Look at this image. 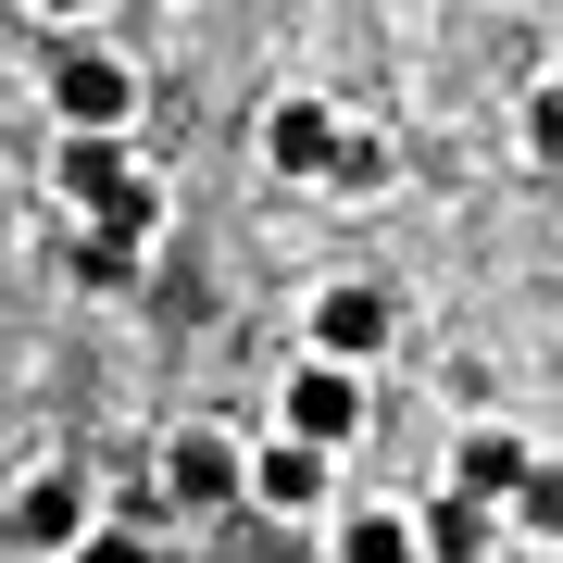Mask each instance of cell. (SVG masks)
I'll list each match as a JSON object with an SVG mask.
<instances>
[{
  "label": "cell",
  "mask_w": 563,
  "mask_h": 563,
  "mask_svg": "<svg viewBox=\"0 0 563 563\" xmlns=\"http://www.w3.org/2000/svg\"><path fill=\"white\" fill-rule=\"evenodd\" d=\"M51 188L76 201L88 225H163V188L125 163L113 139H63V163H51Z\"/></svg>",
  "instance_id": "1"
},
{
  "label": "cell",
  "mask_w": 563,
  "mask_h": 563,
  "mask_svg": "<svg viewBox=\"0 0 563 563\" xmlns=\"http://www.w3.org/2000/svg\"><path fill=\"white\" fill-rule=\"evenodd\" d=\"M51 113L76 125V139H113V125L139 113V76H125L113 51H51Z\"/></svg>",
  "instance_id": "2"
},
{
  "label": "cell",
  "mask_w": 563,
  "mask_h": 563,
  "mask_svg": "<svg viewBox=\"0 0 563 563\" xmlns=\"http://www.w3.org/2000/svg\"><path fill=\"white\" fill-rule=\"evenodd\" d=\"M363 426V388H351V363H288V426L276 439H301V451H339Z\"/></svg>",
  "instance_id": "3"
},
{
  "label": "cell",
  "mask_w": 563,
  "mask_h": 563,
  "mask_svg": "<svg viewBox=\"0 0 563 563\" xmlns=\"http://www.w3.org/2000/svg\"><path fill=\"white\" fill-rule=\"evenodd\" d=\"M163 488H176L188 514H213V501H239V488H251V463H239V439L188 426V439H163Z\"/></svg>",
  "instance_id": "4"
},
{
  "label": "cell",
  "mask_w": 563,
  "mask_h": 563,
  "mask_svg": "<svg viewBox=\"0 0 563 563\" xmlns=\"http://www.w3.org/2000/svg\"><path fill=\"white\" fill-rule=\"evenodd\" d=\"M451 488H463V501H488V514H514L526 488H539V451L488 426V439H463V451H451Z\"/></svg>",
  "instance_id": "5"
},
{
  "label": "cell",
  "mask_w": 563,
  "mask_h": 563,
  "mask_svg": "<svg viewBox=\"0 0 563 563\" xmlns=\"http://www.w3.org/2000/svg\"><path fill=\"white\" fill-rule=\"evenodd\" d=\"M388 351V288H325L313 301V363H363Z\"/></svg>",
  "instance_id": "6"
},
{
  "label": "cell",
  "mask_w": 563,
  "mask_h": 563,
  "mask_svg": "<svg viewBox=\"0 0 563 563\" xmlns=\"http://www.w3.org/2000/svg\"><path fill=\"white\" fill-rule=\"evenodd\" d=\"M13 539H25V551H76V539H88V488L63 476V463H51V476H25V501H13Z\"/></svg>",
  "instance_id": "7"
},
{
  "label": "cell",
  "mask_w": 563,
  "mask_h": 563,
  "mask_svg": "<svg viewBox=\"0 0 563 563\" xmlns=\"http://www.w3.org/2000/svg\"><path fill=\"white\" fill-rule=\"evenodd\" d=\"M251 501L263 514H325V451H301V439L251 451Z\"/></svg>",
  "instance_id": "8"
},
{
  "label": "cell",
  "mask_w": 563,
  "mask_h": 563,
  "mask_svg": "<svg viewBox=\"0 0 563 563\" xmlns=\"http://www.w3.org/2000/svg\"><path fill=\"white\" fill-rule=\"evenodd\" d=\"M263 151H276V176H325L339 113H325V101H276V113H263Z\"/></svg>",
  "instance_id": "9"
},
{
  "label": "cell",
  "mask_w": 563,
  "mask_h": 563,
  "mask_svg": "<svg viewBox=\"0 0 563 563\" xmlns=\"http://www.w3.org/2000/svg\"><path fill=\"white\" fill-rule=\"evenodd\" d=\"M413 526H426V563H488V539H501V514H488V501H463V488H439Z\"/></svg>",
  "instance_id": "10"
},
{
  "label": "cell",
  "mask_w": 563,
  "mask_h": 563,
  "mask_svg": "<svg viewBox=\"0 0 563 563\" xmlns=\"http://www.w3.org/2000/svg\"><path fill=\"white\" fill-rule=\"evenodd\" d=\"M339 563H426V526L401 501H363V514H339Z\"/></svg>",
  "instance_id": "11"
},
{
  "label": "cell",
  "mask_w": 563,
  "mask_h": 563,
  "mask_svg": "<svg viewBox=\"0 0 563 563\" xmlns=\"http://www.w3.org/2000/svg\"><path fill=\"white\" fill-rule=\"evenodd\" d=\"M76 276L88 288H139L151 276V225H88V239H76Z\"/></svg>",
  "instance_id": "12"
},
{
  "label": "cell",
  "mask_w": 563,
  "mask_h": 563,
  "mask_svg": "<svg viewBox=\"0 0 563 563\" xmlns=\"http://www.w3.org/2000/svg\"><path fill=\"white\" fill-rule=\"evenodd\" d=\"M325 188H388V139H363V125H339V151H325Z\"/></svg>",
  "instance_id": "13"
},
{
  "label": "cell",
  "mask_w": 563,
  "mask_h": 563,
  "mask_svg": "<svg viewBox=\"0 0 563 563\" xmlns=\"http://www.w3.org/2000/svg\"><path fill=\"white\" fill-rule=\"evenodd\" d=\"M63 563H151V539H139V526H88Z\"/></svg>",
  "instance_id": "14"
},
{
  "label": "cell",
  "mask_w": 563,
  "mask_h": 563,
  "mask_svg": "<svg viewBox=\"0 0 563 563\" xmlns=\"http://www.w3.org/2000/svg\"><path fill=\"white\" fill-rule=\"evenodd\" d=\"M514 514H526V526H551V539H563V463H539V488H526Z\"/></svg>",
  "instance_id": "15"
},
{
  "label": "cell",
  "mask_w": 563,
  "mask_h": 563,
  "mask_svg": "<svg viewBox=\"0 0 563 563\" xmlns=\"http://www.w3.org/2000/svg\"><path fill=\"white\" fill-rule=\"evenodd\" d=\"M526 125H539V151L563 163V88H539V113H526Z\"/></svg>",
  "instance_id": "16"
},
{
  "label": "cell",
  "mask_w": 563,
  "mask_h": 563,
  "mask_svg": "<svg viewBox=\"0 0 563 563\" xmlns=\"http://www.w3.org/2000/svg\"><path fill=\"white\" fill-rule=\"evenodd\" d=\"M38 13H51V25H76V13H101V0H38Z\"/></svg>",
  "instance_id": "17"
}]
</instances>
